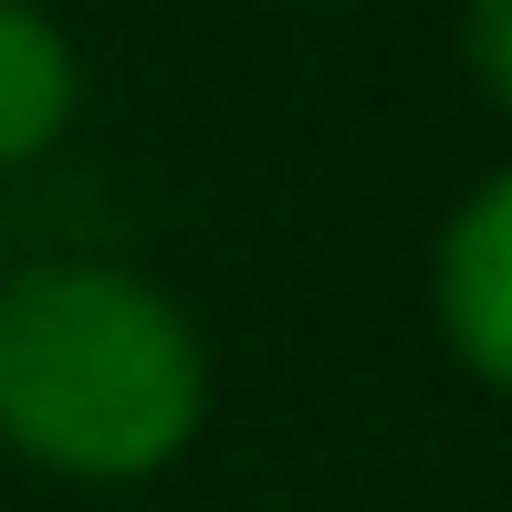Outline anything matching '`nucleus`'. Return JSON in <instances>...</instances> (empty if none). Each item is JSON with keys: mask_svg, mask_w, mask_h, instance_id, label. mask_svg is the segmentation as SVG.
Returning a JSON list of instances; mask_svg holds the SVG:
<instances>
[{"mask_svg": "<svg viewBox=\"0 0 512 512\" xmlns=\"http://www.w3.org/2000/svg\"><path fill=\"white\" fill-rule=\"evenodd\" d=\"M439 324L481 377L512 387V168H492L439 230Z\"/></svg>", "mask_w": 512, "mask_h": 512, "instance_id": "obj_2", "label": "nucleus"}, {"mask_svg": "<svg viewBox=\"0 0 512 512\" xmlns=\"http://www.w3.org/2000/svg\"><path fill=\"white\" fill-rule=\"evenodd\" d=\"M460 42H471V74L512 105V0H471V11H460Z\"/></svg>", "mask_w": 512, "mask_h": 512, "instance_id": "obj_4", "label": "nucleus"}, {"mask_svg": "<svg viewBox=\"0 0 512 512\" xmlns=\"http://www.w3.org/2000/svg\"><path fill=\"white\" fill-rule=\"evenodd\" d=\"M63 115H74V42L32 0H0V157L53 147Z\"/></svg>", "mask_w": 512, "mask_h": 512, "instance_id": "obj_3", "label": "nucleus"}, {"mask_svg": "<svg viewBox=\"0 0 512 512\" xmlns=\"http://www.w3.org/2000/svg\"><path fill=\"white\" fill-rule=\"evenodd\" d=\"M209 398L199 324L115 262L0 283V439L84 481H136L189 450Z\"/></svg>", "mask_w": 512, "mask_h": 512, "instance_id": "obj_1", "label": "nucleus"}]
</instances>
